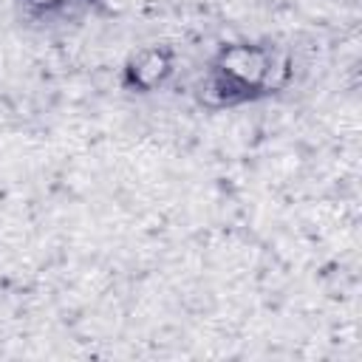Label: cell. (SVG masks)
Returning a JSON list of instances; mask_svg holds the SVG:
<instances>
[{
  "instance_id": "6da1fadb",
  "label": "cell",
  "mask_w": 362,
  "mask_h": 362,
  "mask_svg": "<svg viewBox=\"0 0 362 362\" xmlns=\"http://www.w3.org/2000/svg\"><path fill=\"white\" fill-rule=\"evenodd\" d=\"M297 57L272 37L226 40L209 51L189 82L201 110H235L286 93L294 85Z\"/></svg>"
},
{
  "instance_id": "7a4b0ae2",
  "label": "cell",
  "mask_w": 362,
  "mask_h": 362,
  "mask_svg": "<svg viewBox=\"0 0 362 362\" xmlns=\"http://www.w3.org/2000/svg\"><path fill=\"white\" fill-rule=\"evenodd\" d=\"M178 65H181V57L173 45L150 42V45H141L139 51H133L122 62L119 85L127 93L150 96V93H158L173 85V79L178 76Z\"/></svg>"
},
{
  "instance_id": "3957f363",
  "label": "cell",
  "mask_w": 362,
  "mask_h": 362,
  "mask_svg": "<svg viewBox=\"0 0 362 362\" xmlns=\"http://www.w3.org/2000/svg\"><path fill=\"white\" fill-rule=\"evenodd\" d=\"M17 17L34 28H68L71 23H82L99 0H11Z\"/></svg>"
}]
</instances>
